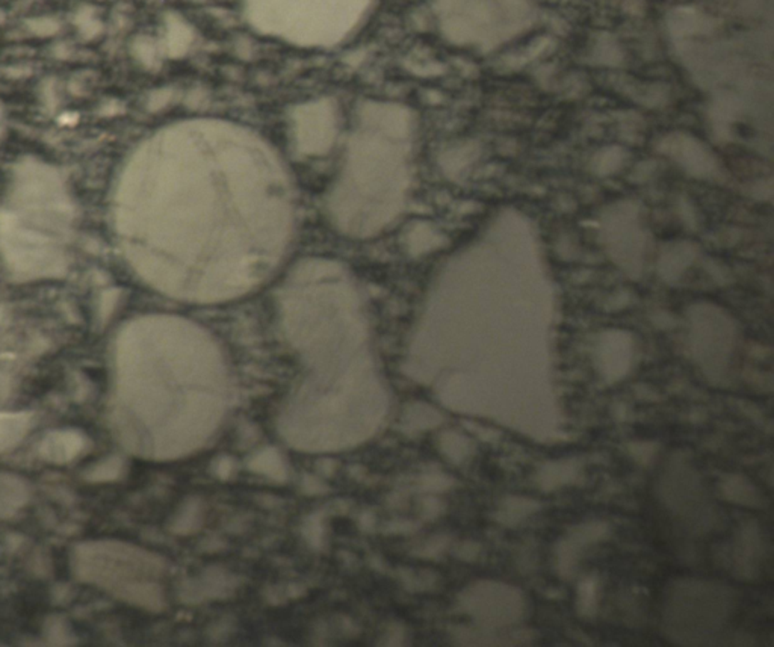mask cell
<instances>
[{
  "label": "cell",
  "instance_id": "obj_1",
  "mask_svg": "<svg viewBox=\"0 0 774 647\" xmlns=\"http://www.w3.org/2000/svg\"><path fill=\"white\" fill-rule=\"evenodd\" d=\"M293 219L292 185L271 148L233 124L195 120L165 133L145 162L133 233L159 288L218 303L269 279Z\"/></svg>",
  "mask_w": 774,
  "mask_h": 647
},
{
  "label": "cell",
  "instance_id": "obj_2",
  "mask_svg": "<svg viewBox=\"0 0 774 647\" xmlns=\"http://www.w3.org/2000/svg\"><path fill=\"white\" fill-rule=\"evenodd\" d=\"M404 167L399 129L374 128L355 138L330 207L338 226L350 234L367 236L399 214Z\"/></svg>",
  "mask_w": 774,
  "mask_h": 647
}]
</instances>
